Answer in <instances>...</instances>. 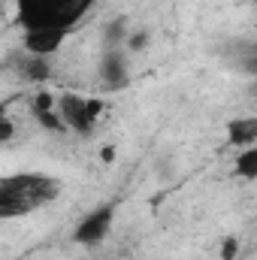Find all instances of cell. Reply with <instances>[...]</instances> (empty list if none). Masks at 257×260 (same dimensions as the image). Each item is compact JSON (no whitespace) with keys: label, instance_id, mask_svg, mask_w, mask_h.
Segmentation results:
<instances>
[{"label":"cell","instance_id":"cell-1","mask_svg":"<svg viewBox=\"0 0 257 260\" xmlns=\"http://www.w3.org/2000/svg\"><path fill=\"white\" fill-rule=\"evenodd\" d=\"M61 197V182L49 173H15L0 182V218L12 221L46 209Z\"/></svg>","mask_w":257,"mask_h":260},{"label":"cell","instance_id":"cell-2","mask_svg":"<svg viewBox=\"0 0 257 260\" xmlns=\"http://www.w3.org/2000/svg\"><path fill=\"white\" fill-rule=\"evenodd\" d=\"M94 0H15L18 21L24 24V30H37V27L70 30L85 18Z\"/></svg>","mask_w":257,"mask_h":260},{"label":"cell","instance_id":"cell-3","mask_svg":"<svg viewBox=\"0 0 257 260\" xmlns=\"http://www.w3.org/2000/svg\"><path fill=\"white\" fill-rule=\"evenodd\" d=\"M58 112L64 118L67 130L79 133V136H88L94 124L100 121V115L106 112V103L97 100V97H82V94H73L67 91L58 97Z\"/></svg>","mask_w":257,"mask_h":260},{"label":"cell","instance_id":"cell-4","mask_svg":"<svg viewBox=\"0 0 257 260\" xmlns=\"http://www.w3.org/2000/svg\"><path fill=\"white\" fill-rule=\"evenodd\" d=\"M115 215H118V200L100 203L97 209H91L73 230V242L85 245V248H97L100 242H106V236L115 227Z\"/></svg>","mask_w":257,"mask_h":260},{"label":"cell","instance_id":"cell-5","mask_svg":"<svg viewBox=\"0 0 257 260\" xmlns=\"http://www.w3.org/2000/svg\"><path fill=\"white\" fill-rule=\"evenodd\" d=\"M97 73H100V82L103 88L109 91H118L130 82V58L127 49H106L100 64H97Z\"/></svg>","mask_w":257,"mask_h":260},{"label":"cell","instance_id":"cell-6","mask_svg":"<svg viewBox=\"0 0 257 260\" xmlns=\"http://www.w3.org/2000/svg\"><path fill=\"white\" fill-rule=\"evenodd\" d=\"M67 40V30L61 27H37V30H24L21 37V46L27 55H37V58H52Z\"/></svg>","mask_w":257,"mask_h":260},{"label":"cell","instance_id":"cell-7","mask_svg":"<svg viewBox=\"0 0 257 260\" xmlns=\"http://www.w3.org/2000/svg\"><path fill=\"white\" fill-rule=\"evenodd\" d=\"M227 145L233 148H248L257 145V115H242V118H233L227 121Z\"/></svg>","mask_w":257,"mask_h":260},{"label":"cell","instance_id":"cell-8","mask_svg":"<svg viewBox=\"0 0 257 260\" xmlns=\"http://www.w3.org/2000/svg\"><path fill=\"white\" fill-rule=\"evenodd\" d=\"M18 70H21V76H24L27 82H49V79H52V64H49V58H37V55H27V52H24V58L18 61Z\"/></svg>","mask_w":257,"mask_h":260},{"label":"cell","instance_id":"cell-9","mask_svg":"<svg viewBox=\"0 0 257 260\" xmlns=\"http://www.w3.org/2000/svg\"><path fill=\"white\" fill-rule=\"evenodd\" d=\"M233 176L242 182H257V145L239 148V154L233 160Z\"/></svg>","mask_w":257,"mask_h":260},{"label":"cell","instance_id":"cell-10","mask_svg":"<svg viewBox=\"0 0 257 260\" xmlns=\"http://www.w3.org/2000/svg\"><path fill=\"white\" fill-rule=\"evenodd\" d=\"M127 37H130V24L124 15L112 18L106 27H103V46L106 49H124L127 46Z\"/></svg>","mask_w":257,"mask_h":260},{"label":"cell","instance_id":"cell-11","mask_svg":"<svg viewBox=\"0 0 257 260\" xmlns=\"http://www.w3.org/2000/svg\"><path fill=\"white\" fill-rule=\"evenodd\" d=\"M30 109H34V115H37V112H52V109H58V97H55L52 91H40V94L34 97V106H30Z\"/></svg>","mask_w":257,"mask_h":260},{"label":"cell","instance_id":"cell-12","mask_svg":"<svg viewBox=\"0 0 257 260\" xmlns=\"http://www.w3.org/2000/svg\"><path fill=\"white\" fill-rule=\"evenodd\" d=\"M148 40H151V37H148V30H130L127 46H124V49H127V55H136V52H142V49L148 46Z\"/></svg>","mask_w":257,"mask_h":260},{"label":"cell","instance_id":"cell-13","mask_svg":"<svg viewBox=\"0 0 257 260\" xmlns=\"http://www.w3.org/2000/svg\"><path fill=\"white\" fill-rule=\"evenodd\" d=\"M218 251H221V260H236V254H239V239L236 236H224Z\"/></svg>","mask_w":257,"mask_h":260},{"label":"cell","instance_id":"cell-14","mask_svg":"<svg viewBox=\"0 0 257 260\" xmlns=\"http://www.w3.org/2000/svg\"><path fill=\"white\" fill-rule=\"evenodd\" d=\"M12 133H15V124H12V118L3 112V118H0V142H9Z\"/></svg>","mask_w":257,"mask_h":260},{"label":"cell","instance_id":"cell-15","mask_svg":"<svg viewBox=\"0 0 257 260\" xmlns=\"http://www.w3.org/2000/svg\"><path fill=\"white\" fill-rule=\"evenodd\" d=\"M100 157H103L106 164H112V160H115V148H112V145H103V148H100Z\"/></svg>","mask_w":257,"mask_h":260},{"label":"cell","instance_id":"cell-16","mask_svg":"<svg viewBox=\"0 0 257 260\" xmlns=\"http://www.w3.org/2000/svg\"><path fill=\"white\" fill-rule=\"evenodd\" d=\"M248 91H251V94H254V97H257V79H254V82H251V88H248Z\"/></svg>","mask_w":257,"mask_h":260}]
</instances>
